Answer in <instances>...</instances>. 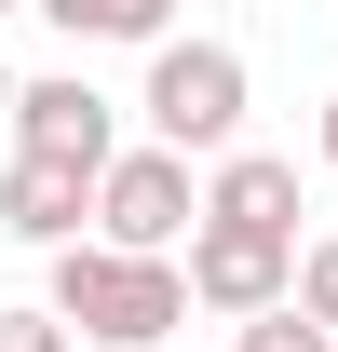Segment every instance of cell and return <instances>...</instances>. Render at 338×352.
<instances>
[{
    "label": "cell",
    "instance_id": "6da1fadb",
    "mask_svg": "<svg viewBox=\"0 0 338 352\" xmlns=\"http://www.w3.org/2000/svg\"><path fill=\"white\" fill-rule=\"evenodd\" d=\"M54 311L82 325V339H109V352H149V339H176L190 325V271L176 258H149V244H54Z\"/></svg>",
    "mask_w": 338,
    "mask_h": 352
},
{
    "label": "cell",
    "instance_id": "7a4b0ae2",
    "mask_svg": "<svg viewBox=\"0 0 338 352\" xmlns=\"http://www.w3.org/2000/svg\"><path fill=\"white\" fill-rule=\"evenodd\" d=\"M149 135L163 149H230L244 135V54L230 41H149Z\"/></svg>",
    "mask_w": 338,
    "mask_h": 352
},
{
    "label": "cell",
    "instance_id": "3957f363",
    "mask_svg": "<svg viewBox=\"0 0 338 352\" xmlns=\"http://www.w3.org/2000/svg\"><path fill=\"white\" fill-rule=\"evenodd\" d=\"M190 298H203V311H244V325L284 311V298H297V244H284V230L203 217V230H190Z\"/></svg>",
    "mask_w": 338,
    "mask_h": 352
},
{
    "label": "cell",
    "instance_id": "277c9868",
    "mask_svg": "<svg viewBox=\"0 0 338 352\" xmlns=\"http://www.w3.org/2000/svg\"><path fill=\"white\" fill-rule=\"evenodd\" d=\"M190 217H203L190 149H122V163H109V190H95V244H149V258H163Z\"/></svg>",
    "mask_w": 338,
    "mask_h": 352
},
{
    "label": "cell",
    "instance_id": "5b68a950",
    "mask_svg": "<svg viewBox=\"0 0 338 352\" xmlns=\"http://www.w3.org/2000/svg\"><path fill=\"white\" fill-rule=\"evenodd\" d=\"M95 190H109L95 163H54V149H14V163H0V230H14V244H82Z\"/></svg>",
    "mask_w": 338,
    "mask_h": 352
},
{
    "label": "cell",
    "instance_id": "8992f818",
    "mask_svg": "<svg viewBox=\"0 0 338 352\" xmlns=\"http://www.w3.org/2000/svg\"><path fill=\"white\" fill-rule=\"evenodd\" d=\"M14 149H54V163H122V135H109V95L82 82V68H54V82H27L14 95Z\"/></svg>",
    "mask_w": 338,
    "mask_h": 352
},
{
    "label": "cell",
    "instance_id": "52a82bcc",
    "mask_svg": "<svg viewBox=\"0 0 338 352\" xmlns=\"http://www.w3.org/2000/svg\"><path fill=\"white\" fill-rule=\"evenodd\" d=\"M203 217H230V230H284V244H297V163H271V149H216Z\"/></svg>",
    "mask_w": 338,
    "mask_h": 352
},
{
    "label": "cell",
    "instance_id": "ba28073f",
    "mask_svg": "<svg viewBox=\"0 0 338 352\" xmlns=\"http://www.w3.org/2000/svg\"><path fill=\"white\" fill-rule=\"evenodd\" d=\"M41 14L68 28V41H163L176 0H41Z\"/></svg>",
    "mask_w": 338,
    "mask_h": 352
},
{
    "label": "cell",
    "instance_id": "9c48e42d",
    "mask_svg": "<svg viewBox=\"0 0 338 352\" xmlns=\"http://www.w3.org/2000/svg\"><path fill=\"white\" fill-rule=\"evenodd\" d=\"M244 352H338V325H325V311H257V325H244Z\"/></svg>",
    "mask_w": 338,
    "mask_h": 352
},
{
    "label": "cell",
    "instance_id": "30bf717a",
    "mask_svg": "<svg viewBox=\"0 0 338 352\" xmlns=\"http://www.w3.org/2000/svg\"><path fill=\"white\" fill-rule=\"evenodd\" d=\"M297 311H325V325H338V230H325V244H297Z\"/></svg>",
    "mask_w": 338,
    "mask_h": 352
},
{
    "label": "cell",
    "instance_id": "8fae6325",
    "mask_svg": "<svg viewBox=\"0 0 338 352\" xmlns=\"http://www.w3.org/2000/svg\"><path fill=\"white\" fill-rule=\"evenodd\" d=\"M0 352H68V311H54V298L41 311H0Z\"/></svg>",
    "mask_w": 338,
    "mask_h": 352
},
{
    "label": "cell",
    "instance_id": "7c38bea8",
    "mask_svg": "<svg viewBox=\"0 0 338 352\" xmlns=\"http://www.w3.org/2000/svg\"><path fill=\"white\" fill-rule=\"evenodd\" d=\"M14 95H27V82H14V68H0V122H14Z\"/></svg>",
    "mask_w": 338,
    "mask_h": 352
},
{
    "label": "cell",
    "instance_id": "4fadbf2b",
    "mask_svg": "<svg viewBox=\"0 0 338 352\" xmlns=\"http://www.w3.org/2000/svg\"><path fill=\"white\" fill-rule=\"evenodd\" d=\"M325 163H338V95H325Z\"/></svg>",
    "mask_w": 338,
    "mask_h": 352
},
{
    "label": "cell",
    "instance_id": "5bb4252c",
    "mask_svg": "<svg viewBox=\"0 0 338 352\" xmlns=\"http://www.w3.org/2000/svg\"><path fill=\"white\" fill-rule=\"evenodd\" d=\"M0 14H14V0H0Z\"/></svg>",
    "mask_w": 338,
    "mask_h": 352
}]
</instances>
